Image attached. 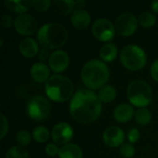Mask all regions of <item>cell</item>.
<instances>
[{
    "mask_svg": "<svg viewBox=\"0 0 158 158\" xmlns=\"http://www.w3.org/2000/svg\"><path fill=\"white\" fill-rule=\"evenodd\" d=\"M119 152L122 157L131 158L135 155V148L131 143H125L120 146Z\"/></svg>",
    "mask_w": 158,
    "mask_h": 158,
    "instance_id": "obj_29",
    "label": "cell"
},
{
    "mask_svg": "<svg viewBox=\"0 0 158 158\" xmlns=\"http://www.w3.org/2000/svg\"><path fill=\"white\" fill-rule=\"evenodd\" d=\"M28 116L36 121L46 119L51 113V105L49 101L41 95L32 97L27 105Z\"/></svg>",
    "mask_w": 158,
    "mask_h": 158,
    "instance_id": "obj_7",
    "label": "cell"
},
{
    "mask_svg": "<svg viewBox=\"0 0 158 158\" xmlns=\"http://www.w3.org/2000/svg\"><path fill=\"white\" fill-rule=\"evenodd\" d=\"M69 112L72 118L81 124L95 121L102 113V102L98 95L89 89L77 91L71 98Z\"/></svg>",
    "mask_w": 158,
    "mask_h": 158,
    "instance_id": "obj_1",
    "label": "cell"
},
{
    "mask_svg": "<svg viewBox=\"0 0 158 158\" xmlns=\"http://www.w3.org/2000/svg\"><path fill=\"white\" fill-rule=\"evenodd\" d=\"M92 32L100 42H110L116 34L115 24L106 19H98L93 23Z\"/></svg>",
    "mask_w": 158,
    "mask_h": 158,
    "instance_id": "obj_9",
    "label": "cell"
},
{
    "mask_svg": "<svg viewBox=\"0 0 158 158\" xmlns=\"http://www.w3.org/2000/svg\"><path fill=\"white\" fill-rule=\"evenodd\" d=\"M73 129L72 127L66 122H60L56 124L51 131L52 140L56 144L66 145L73 137Z\"/></svg>",
    "mask_w": 158,
    "mask_h": 158,
    "instance_id": "obj_11",
    "label": "cell"
},
{
    "mask_svg": "<svg viewBox=\"0 0 158 158\" xmlns=\"http://www.w3.org/2000/svg\"><path fill=\"white\" fill-rule=\"evenodd\" d=\"M71 25L77 30H85L91 23V15L82 8L75 9L70 16Z\"/></svg>",
    "mask_w": 158,
    "mask_h": 158,
    "instance_id": "obj_14",
    "label": "cell"
},
{
    "mask_svg": "<svg viewBox=\"0 0 158 158\" xmlns=\"http://www.w3.org/2000/svg\"><path fill=\"white\" fill-rule=\"evenodd\" d=\"M59 150L60 149L58 148L57 144H56V143H48L45 146V153L48 156H51V157H55V156H58Z\"/></svg>",
    "mask_w": 158,
    "mask_h": 158,
    "instance_id": "obj_30",
    "label": "cell"
},
{
    "mask_svg": "<svg viewBox=\"0 0 158 158\" xmlns=\"http://www.w3.org/2000/svg\"><path fill=\"white\" fill-rule=\"evenodd\" d=\"M31 76L35 82L44 83L50 79V68L44 63H34L30 70Z\"/></svg>",
    "mask_w": 158,
    "mask_h": 158,
    "instance_id": "obj_17",
    "label": "cell"
},
{
    "mask_svg": "<svg viewBox=\"0 0 158 158\" xmlns=\"http://www.w3.org/2000/svg\"><path fill=\"white\" fill-rule=\"evenodd\" d=\"M124 131L118 127L111 126L107 128L103 133V141L105 144L112 148L121 146L124 142Z\"/></svg>",
    "mask_w": 158,
    "mask_h": 158,
    "instance_id": "obj_13",
    "label": "cell"
},
{
    "mask_svg": "<svg viewBox=\"0 0 158 158\" xmlns=\"http://www.w3.org/2000/svg\"><path fill=\"white\" fill-rule=\"evenodd\" d=\"M32 138L38 143H44L49 140L50 132L45 127L38 126L32 131Z\"/></svg>",
    "mask_w": 158,
    "mask_h": 158,
    "instance_id": "obj_24",
    "label": "cell"
},
{
    "mask_svg": "<svg viewBox=\"0 0 158 158\" xmlns=\"http://www.w3.org/2000/svg\"><path fill=\"white\" fill-rule=\"evenodd\" d=\"M99 55L105 63L113 62L118 56V47L113 43H107L101 47Z\"/></svg>",
    "mask_w": 158,
    "mask_h": 158,
    "instance_id": "obj_21",
    "label": "cell"
},
{
    "mask_svg": "<svg viewBox=\"0 0 158 158\" xmlns=\"http://www.w3.org/2000/svg\"><path fill=\"white\" fill-rule=\"evenodd\" d=\"M110 71L107 65L99 59L88 61L81 69V77L89 90H100L109 80Z\"/></svg>",
    "mask_w": 158,
    "mask_h": 158,
    "instance_id": "obj_2",
    "label": "cell"
},
{
    "mask_svg": "<svg viewBox=\"0 0 158 158\" xmlns=\"http://www.w3.org/2000/svg\"><path fill=\"white\" fill-rule=\"evenodd\" d=\"M127 138L130 142V143H137L139 140H140V131L138 129H131L129 132H128V135H127Z\"/></svg>",
    "mask_w": 158,
    "mask_h": 158,
    "instance_id": "obj_32",
    "label": "cell"
},
{
    "mask_svg": "<svg viewBox=\"0 0 158 158\" xmlns=\"http://www.w3.org/2000/svg\"><path fill=\"white\" fill-rule=\"evenodd\" d=\"M48 64L52 71L55 73H61L68 69L69 65V56L67 52L63 50H56L50 54Z\"/></svg>",
    "mask_w": 158,
    "mask_h": 158,
    "instance_id": "obj_12",
    "label": "cell"
},
{
    "mask_svg": "<svg viewBox=\"0 0 158 158\" xmlns=\"http://www.w3.org/2000/svg\"><path fill=\"white\" fill-rule=\"evenodd\" d=\"M5 158H30V155L22 146H12L6 154Z\"/></svg>",
    "mask_w": 158,
    "mask_h": 158,
    "instance_id": "obj_26",
    "label": "cell"
},
{
    "mask_svg": "<svg viewBox=\"0 0 158 158\" xmlns=\"http://www.w3.org/2000/svg\"><path fill=\"white\" fill-rule=\"evenodd\" d=\"M138 18L130 12L119 15L115 21L116 32L122 37H129L135 33L138 29Z\"/></svg>",
    "mask_w": 158,
    "mask_h": 158,
    "instance_id": "obj_8",
    "label": "cell"
},
{
    "mask_svg": "<svg viewBox=\"0 0 158 158\" xmlns=\"http://www.w3.org/2000/svg\"><path fill=\"white\" fill-rule=\"evenodd\" d=\"M76 6H78V7H82V6H85V1H83V0H80V1H76Z\"/></svg>",
    "mask_w": 158,
    "mask_h": 158,
    "instance_id": "obj_37",
    "label": "cell"
},
{
    "mask_svg": "<svg viewBox=\"0 0 158 158\" xmlns=\"http://www.w3.org/2000/svg\"><path fill=\"white\" fill-rule=\"evenodd\" d=\"M50 57V55H49V52H48V49L46 48H43L40 50L39 54H38V58L40 61H45L47 59H49Z\"/></svg>",
    "mask_w": 158,
    "mask_h": 158,
    "instance_id": "obj_35",
    "label": "cell"
},
{
    "mask_svg": "<svg viewBox=\"0 0 158 158\" xmlns=\"http://www.w3.org/2000/svg\"><path fill=\"white\" fill-rule=\"evenodd\" d=\"M1 118V132H0V139L3 140L5 138V136L7 134L8 131V121L7 118H6L5 115H1L0 116Z\"/></svg>",
    "mask_w": 158,
    "mask_h": 158,
    "instance_id": "obj_31",
    "label": "cell"
},
{
    "mask_svg": "<svg viewBox=\"0 0 158 158\" xmlns=\"http://www.w3.org/2000/svg\"><path fill=\"white\" fill-rule=\"evenodd\" d=\"M3 44H4V39L1 38V40H0V46H1V47L3 46Z\"/></svg>",
    "mask_w": 158,
    "mask_h": 158,
    "instance_id": "obj_38",
    "label": "cell"
},
{
    "mask_svg": "<svg viewBox=\"0 0 158 158\" xmlns=\"http://www.w3.org/2000/svg\"><path fill=\"white\" fill-rule=\"evenodd\" d=\"M4 4L8 10L19 15L26 14L32 7V1H5Z\"/></svg>",
    "mask_w": 158,
    "mask_h": 158,
    "instance_id": "obj_20",
    "label": "cell"
},
{
    "mask_svg": "<svg viewBox=\"0 0 158 158\" xmlns=\"http://www.w3.org/2000/svg\"><path fill=\"white\" fill-rule=\"evenodd\" d=\"M39 43L31 37H26L19 42V53L27 58L34 57L39 54Z\"/></svg>",
    "mask_w": 158,
    "mask_h": 158,
    "instance_id": "obj_15",
    "label": "cell"
},
{
    "mask_svg": "<svg viewBox=\"0 0 158 158\" xmlns=\"http://www.w3.org/2000/svg\"><path fill=\"white\" fill-rule=\"evenodd\" d=\"M47 97L56 103H64L72 98L74 85L66 76L56 74L50 77L44 86Z\"/></svg>",
    "mask_w": 158,
    "mask_h": 158,
    "instance_id": "obj_4",
    "label": "cell"
},
{
    "mask_svg": "<svg viewBox=\"0 0 158 158\" xmlns=\"http://www.w3.org/2000/svg\"><path fill=\"white\" fill-rule=\"evenodd\" d=\"M16 141L20 146L29 145L31 142V135L27 131H19L16 134Z\"/></svg>",
    "mask_w": 158,
    "mask_h": 158,
    "instance_id": "obj_27",
    "label": "cell"
},
{
    "mask_svg": "<svg viewBox=\"0 0 158 158\" xmlns=\"http://www.w3.org/2000/svg\"><path fill=\"white\" fill-rule=\"evenodd\" d=\"M67 29L59 23L50 22L42 26L37 32L38 43L48 50H57L68 41Z\"/></svg>",
    "mask_w": 158,
    "mask_h": 158,
    "instance_id": "obj_3",
    "label": "cell"
},
{
    "mask_svg": "<svg viewBox=\"0 0 158 158\" xmlns=\"http://www.w3.org/2000/svg\"><path fill=\"white\" fill-rule=\"evenodd\" d=\"M151 9L155 14H158V1H153L151 3Z\"/></svg>",
    "mask_w": 158,
    "mask_h": 158,
    "instance_id": "obj_36",
    "label": "cell"
},
{
    "mask_svg": "<svg viewBox=\"0 0 158 158\" xmlns=\"http://www.w3.org/2000/svg\"><path fill=\"white\" fill-rule=\"evenodd\" d=\"M153 90L149 83L143 80H136L127 88V97L130 103L136 107L143 108L153 101Z\"/></svg>",
    "mask_w": 158,
    "mask_h": 158,
    "instance_id": "obj_5",
    "label": "cell"
},
{
    "mask_svg": "<svg viewBox=\"0 0 158 158\" xmlns=\"http://www.w3.org/2000/svg\"><path fill=\"white\" fill-rule=\"evenodd\" d=\"M14 27L16 31L20 35L30 36L37 31L38 22L33 16L26 13V14L18 15V17L15 19Z\"/></svg>",
    "mask_w": 158,
    "mask_h": 158,
    "instance_id": "obj_10",
    "label": "cell"
},
{
    "mask_svg": "<svg viewBox=\"0 0 158 158\" xmlns=\"http://www.w3.org/2000/svg\"><path fill=\"white\" fill-rule=\"evenodd\" d=\"M51 1L49 0H34L32 1V7L35 11L44 13L46 12L51 7Z\"/></svg>",
    "mask_w": 158,
    "mask_h": 158,
    "instance_id": "obj_28",
    "label": "cell"
},
{
    "mask_svg": "<svg viewBox=\"0 0 158 158\" xmlns=\"http://www.w3.org/2000/svg\"><path fill=\"white\" fill-rule=\"evenodd\" d=\"M59 158H82L83 154L81 148L75 143H68L62 146L58 154Z\"/></svg>",
    "mask_w": 158,
    "mask_h": 158,
    "instance_id": "obj_19",
    "label": "cell"
},
{
    "mask_svg": "<svg viewBox=\"0 0 158 158\" xmlns=\"http://www.w3.org/2000/svg\"><path fill=\"white\" fill-rule=\"evenodd\" d=\"M98 98L102 103H110L117 97V90L112 85H106L98 91Z\"/></svg>",
    "mask_w": 158,
    "mask_h": 158,
    "instance_id": "obj_22",
    "label": "cell"
},
{
    "mask_svg": "<svg viewBox=\"0 0 158 158\" xmlns=\"http://www.w3.org/2000/svg\"><path fill=\"white\" fill-rule=\"evenodd\" d=\"M54 11L59 16H68L72 14L76 1L71 0H56L52 4Z\"/></svg>",
    "mask_w": 158,
    "mask_h": 158,
    "instance_id": "obj_18",
    "label": "cell"
},
{
    "mask_svg": "<svg viewBox=\"0 0 158 158\" xmlns=\"http://www.w3.org/2000/svg\"><path fill=\"white\" fill-rule=\"evenodd\" d=\"M120 62L129 70H140L144 68L147 56L143 48L136 44H129L120 52Z\"/></svg>",
    "mask_w": 158,
    "mask_h": 158,
    "instance_id": "obj_6",
    "label": "cell"
},
{
    "mask_svg": "<svg viewBox=\"0 0 158 158\" xmlns=\"http://www.w3.org/2000/svg\"><path fill=\"white\" fill-rule=\"evenodd\" d=\"M14 23H15V19H13L12 16L7 15V14L3 15V17L1 19V25L4 28H6V29L11 28L12 26H14Z\"/></svg>",
    "mask_w": 158,
    "mask_h": 158,
    "instance_id": "obj_33",
    "label": "cell"
},
{
    "mask_svg": "<svg viewBox=\"0 0 158 158\" xmlns=\"http://www.w3.org/2000/svg\"><path fill=\"white\" fill-rule=\"evenodd\" d=\"M113 116L117 122L127 123L131 120L133 116H135V110L132 105L123 103L115 108Z\"/></svg>",
    "mask_w": 158,
    "mask_h": 158,
    "instance_id": "obj_16",
    "label": "cell"
},
{
    "mask_svg": "<svg viewBox=\"0 0 158 158\" xmlns=\"http://www.w3.org/2000/svg\"><path fill=\"white\" fill-rule=\"evenodd\" d=\"M150 73H151L152 78L158 82V59L155 60L153 64L151 65Z\"/></svg>",
    "mask_w": 158,
    "mask_h": 158,
    "instance_id": "obj_34",
    "label": "cell"
},
{
    "mask_svg": "<svg viewBox=\"0 0 158 158\" xmlns=\"http://www.w3.org/2000/svg\"><path fill=\"white\" fill-rule=\"evenodd\" d=\"M135 120L140 126H146L152 120V114L149 109L146 107L139 108L135 112Z\"/></svg>",
    "mask_w": 158,
    "mask_h": 158,
    "instance_id": "obj_23",
    "label": "cell"
},
{
    "mask_svg": "<svg viewBox=\"0 0 158 158\" xmlns=\"http://www.w3.org/2000/svg\"><path fill=\"white\" fill-rule=\"evenodd\" d=\"M138 22L139 25H141L143 28H152L155 26L156 22V17L154 13L151 12H143L139 15L138 17Z\"/></svg>",
    "mask_w": 158,
    "mask_h": 158,
    "instance_id": "obj_25",
    "label": "cell"
}]
</instances>
